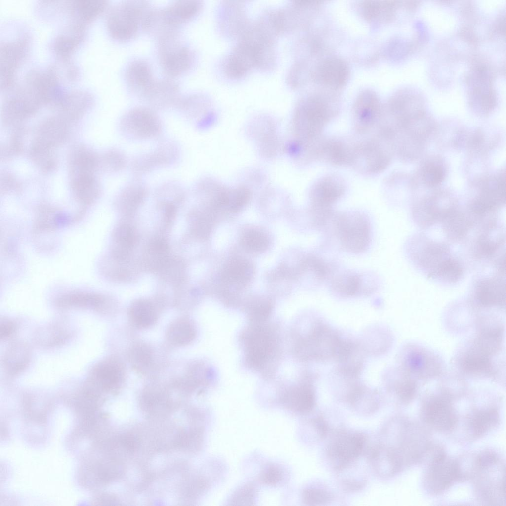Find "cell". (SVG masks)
Listing matches in <instances>:
<instances>
[{"label":"cell","instance_id":"obj_1","mask_svg":"<svg viewBox=\"0 0 506 506\" xmlns=\"http://www.w3.org/2000/svg\"><path fill=\"white\" fill-rule=\"evenodd\" d=\"M475 333L462 342L452 359L457 374L466 378L490 380L502 383L505 361V325L488 323L480 324Z\"/></svg>","mask_w":506,"mask_h":506},{"label":"cell","instance_id":"obj_2","mask_svg":"<svg viewBox=\"0 0 506 506\" xmlns=\"http://www.w3.org/2000/svg\"><path fill=\"white\" fill-rule=\"evenodd\" d=\"M405 246L411 263L430 279L446 286L454 285L463 279L465 264L446 241L420 231L411 236Z\"/></svg>","mask_w":506,"mask_h":506},{"label":"cell","instance_id":"obj_3","mask_svg":"<svg viewBox=\"0 0 506 506\" xmlns=\"http://www.w3.org/2000/svg\"><path fill=\"white\" fill-rule=\"evenodd\" d=\"M323 229H330L341 248L354 254L366 252L372 241L370 220L365 213L359 211L333 212Z\"/></svg>","mask_w":506,"mask_h":506},{"label":"cell","instance_id":"obj_4","mask_svg":"<svg viewBox=\"0 0 506 506\" xmlns=\"http://www.w3.org/2000/svg\"><path fill=\"white\" fill-rule=\"evenodd\" d=\"M151 8L144 1L127 0L116 4L107 15L106 26L109 34L120 42L133 39L140 28L144 30Z\"/></svg>","mask_w":506,"mask_h":506},{"label":"cell","instance_id":"obj_5","mask_svg":"<svg viewBox=\"0 0 506 506\" xmlns=\"http://www.w3.org/2000/svg\"><path fill=\"white\" fill-rule=\"evenodd\" d=\"M400 361V367L422 385L439 379L445 370V362L438 353L417 342L404 345Z\"/></svg>","mask_w":506,"mask_h":506},{"label":"cell","instance_id":"obj_6","mask_svg":"<svg viewBox=\"0 0 506 506\" xmlns=\"http://www.w3.org/2000/svg\"><path fill=\"white\" fill-rule=\"evenodd\" d=\"M253 322L242 335L245 361L250 368L264 370L278 354V337L272 328L263 322Z\"/></svg>","mask_w":506,"mask_h":506},{"label":"cell","instance_id":"obj_7","mask_svg":"<svg viewBox=\"0 0 506 506\" xmlns=\"http://www.w3.org/2000/svg\"><path fill=\"white\" fill-rule=\"evenodd\" d=\"M343 340L330 327L318 324L297 341L296 353L303 360H325L336 358Z\"/></svg>","mask_w":506,"mask_h":506},{"label":"cell","instance_id":"obj_8","mask_svg":"<svg viewBox=\"0 0 506 506\" xmlns=\"http://www.w3.org/2000/svg\"><path fill=\"white\" fill-rule=\"evenodd\" d=\"M505 278L502 273L479 275L472 284L468 299L477 308L505 309Z\"/></svg>","mask_w":506,"mask_h":506},{"label":"cell","instance_id":"obj_9","mask_svg":"<svg viewBox=\"0 0 506 506\" xmlns=\"http://www.w3.org/2000/svg\"><path fill=\"white\" fill-rule=\"evenodd\" d=\"M176 34L159 39V58L161 66L169 77H175L187 72L194 61V55L186 45L179 42Z\"/></svg>","mask_w":506,"mask_h":506},{"label":"cell","instance_id":"obj_10","mask_svg":"<svg viewBox=\"0 0 506 506\" xmlns=\"http://www.w3.org/2000/svg\"><path fill=\"white\" fill-rule=\"evenodd\" d=\"M366 442L362 433L341 431L329 443L326 454L334 468L341 471L362 453Z\"/></svg>","mask_w":506,"mask_h":506},{"label":"cell","instance_id":"obj_11","mask_svg":"<svg viewBox=\"0 0 506 506\" xmlns=\"http://www.w3.org/2000/svg\"><path fill=\"white\" fill-rule=\"evenodd\" d=\"M327 101L320 96L308 97L297 111L300 131L308 139L317 137L332 115Z\"/></svg>","mask_w":506,"mask_h":506},{"label":"cell","instance_id":"obj_12","mask_svg":"<svg viewBox=\"0 0 506 506\" xmlns=\"http://www.w3.org/2000/svg\"><path fill=\"white\" fill-rule=\"evenodd\" d=\"M123 133L129 138L145 140L157 137L161 132L160 118L151 109L139 107L128 111L121 124Z\"/></svg>","mask_w":506,"mask_h":506},{"label":"cell","instance_id":"obj_13","mask_svg":"<svg viewBox=\"0 0 506 506\" xmlns=\"http://www.w3.org/2000/svg\"><path fill=\"white\" fill-rule=\"evenodd\" d=\"M378 284L377 277L373 273L353 270L335 273L330 280L331 291L343 297L370 294Z\"/></svg>","mask_w":506,"mask_h":506},{"label":"cell","instance_id":"obj_14","mask_svg":"<svg viewBox=\"0 0 506 506\" xmlns=\"http://www.w3.org/2000/svg\"><path fill=\"white\" fill-rule=\"evenodd\" d=\"M202 7V1L199 0L174 1L163 8L155 9V24L162 32H177L181 25L197 16Z\"/></svg>","mask_w":506,"mask_h":506},{"label":"cell","instance_id":"obj_15","mask_svg":"<svg viewBox=\"0 0 506 506\" xmlns=\"http://www.w3.org/2000/svg\"><path fill=\"white\" fill-rule=\"evenodd\" d=\"M424 483L431 494H438L458 481L456 460L448 457L443 451L427 463Z\"/></svg>","mask_w":506,"mask_h":506},{"label":"cell","instance_id":"obj_16","mask_svg":"<svg viewBox=\"0 0 506 506\" xmlns=\"http://www.w3.org/2000/svg\"><path fill=\"white\" fill-rule=\"evenodd\" d=\"M27 49L26 39H21L0 45V87H9L13 83L15 69Z\"/></svg>","mask_w":506,"mask_h":506},{"label":"cell","instance_id":"obj_17","mask_svg":"<svg viewBox=\"0 0 506 506\" xmlns=\"http://www.w3.org/2000/svg\"><path fill=\"white\" fill-rule=\"evenodd\" d=\"M380 106L377 95L371 91L361 93L354 105L355 127L359 133L368 131L380 117Z\"/></svg>","mask_w":506,"mask_h":506},{"label":"cell","instance_id":"obj_18","mask_svg":"<svg viewBox=\"0 0 506 506\" xmlns=\"http://www.w3.org/2000/svg\"><path fill=\"white\" fill-rule=\"evenodd\" d=\"M344 192V184L339 177L331 176L322 178L318 181L312 192L313 210L316 211L331 210L332 205Z\"/></svg>","mask_w":506,"mask_h":506},{"label":"cell","instance_id":"obj_19","mask_svg":"<svg viewBox=\"0 0 506 506\" xmlns=\"http://www.w3.org/2000/svg\"><path fill=\"white\" fill-rule=\"evenodd\" d=\"M281 402L288 411L297 414H306L315 405L313 387L308 382L290 386L283 393Z\"/></svg>","mask_w":506,"mask_h":506},{"label":"cell","instance_id":"obj_20","mask_svg":"<svg viewBox=\"0 0 506 506\" xmlns=\"http://www.w3.org/2000/svg\"><path fill=\"white\" fill-rule=\"evenodd\" d=\"M125 77L130 90L143 99L156 80L151 66L142 59H136L130 62L126 69Z\"/></svg>","mask_w":506,"mask_h":506},{"label":"cell","instance_id":"obj_21","mask_svg":"<svg viewBox=\"0 0 506 506\" xmlns=\"http://www.w3.org/2000/svg\"><path fill=\"white\" fill-rule=\"evenodd\" d=\"M122 378L120 366L114 361H106L94 367L85 384L99 393L112 391L120 385Z\"/></svg>","mask_w":506,"mask_h":506},{"label":"cell","instance_id":"obj_22","mask_svg":"<svg viewBox=\"0 0 506 506\" xmlns=\"http://www.w3.org/2000/svg\"><path fill=\"white\" fill-rule=\"evenodd\" d=\"M362 161V168L369 172H378L386 168L389 156L376 141H370L354 148L352 161Z\"/></svg>","mask_w":506,"mask_h":506},{"label":"cell","instance_id":"obj_23","mask_svg":"<svg viewBox=\"0 0 506 506\" xmlns=\"http://www.w3.org/2000/svg\"><path fill=\"white\" fill-rule=\"evenodd\" d=\"M369 456L373 469L380 477H392L403 467L394 452L383 443H379L374 446L371 450Z\"/></svg>","mask_w":506,"mask_h":506},{"label":"cell","instance_id":"obj_24","mask_svg":"<svg viewBox=\"0 0 506 506\" xmlns=\"http://www.w3.org/2000/svg\"><path fill=\"white\" fill-rule=\"evenodd\" d=\"M349 70L346 63L338 57H329L318 65L316 75L324 85L332 89H338L346 83Z\"/></svg>","mask_w":506,"mask_h":506},{"label":"cell","instance_id":"obj_25","mask_svg":"<svg viewBox=\"0 0 506 506\" xmlns=\"http://www.w3.org/2000/svg\"><path fill=\"white\" fill-rule=\"evenodd\" d=\"M179 89L176 82L170 78L156 79L144 99L157 108L177 105L180 99Z\"/></svg>","mask_w":506,"mask_h":506},{"label":"cell","instance_id":"obj_26","mask_svg":"<svg viewBox=\"0 0 506 506\" xmlns=\"http://www.w3.org/2000/svg\"><path fill=\"white\" fill-rule=\"evenodd\" d=\"M85 27V26L73 22L65 31L55 38L51 47L59 58L67 61L83 40Z\"/></svg>","mask_w":506,"mask_h":506},{"label":"cell","instance_id":"obj_27","mask_svg":"<svg viewBox=\"0 0 506 506\" xmlns=\"http://www.w3.org/2000/svg\"><path fill=\"white\" fill-rule=\"evenodd\" d=\"M335 358L339 370L347 377H357L362 369L363 354L359 346L352 342L343 340Z\"/></svg>","mask_w":506,"mask_h":506},{"label":"cell","instance_id":"obj_28","mask_svg":"<svg viewBox=\"0 0 506 506\" xmlns=\"http://www.w3.org/2000/svg\"><path fill=\"white\" fill-rule=\"evenodd\" d=\"M389 388L402 403H409L417 394L421 384L399 367L389 378Z\"/></svg>","mask_w":506,"mask_h":506},{"label":"cell","instance_id":"obj_29","mask_svg":"<svg viewBox=\"0 0 506 506\" xmlns=\"http://www.w3.org/2000/svg\"><path fill=\"white\" fill-rule=\"evenodd\" d=\"M108 2L103 0L73 1L69 6L74 22L85 26L105 10Z\"/></svg>","mask_w":506,"mask_h":506},{"label":"cell","instance_id":"obj_30","mask_svg":"<svg viewBox=\"0 0 506 506\" xmlns=\"http://www.w3.org/2000/svg\"><path fill=\"white\" fill-rule=\"evenodd\" d=\"M346 399L356 410L363 413L373 412L376 410L379 404L377 393L360 384L353 385L351 387Z\"/></svg>","mask_w":506,"mask_h":506},{"label":"cell","instance_id":"obj_31","mask_svg":"<svg viewBox=\"0 0 506 506\" xmlns=\"http://www.w3.org/2000/svg\"><path fill=\"white\" fill-rule=\"evenodd\" d=\"M221 14L220 24L225 31L239 37L246 29L247 23L243 6L238 3L224 4V10Z\"/></svg>","mask_w":506,"mask_h":506},{"label":"cell","instance_id":"obj_32","mask_svg":"<svg viewBox=\"0 0 506 506\" xmlns=\"http://www.w3.org/2000/svg\"><path fill=\"white\" fill-rule=\"evenodd\" d=\"M499 420L498 412L494 408L478 410L469 418V427L472 435L480 437L495 427Z\"/></svg>","mask_w":506,"mask_h":506},{"label":"cell","instance_id":"obj_33","mask_svg":"<svg viewBox=\"0 0 506 506\" xmlns=\"http://www.w3.org/2000/svg\"><path fill=\"white\" fill-rule=\"evenodd\" d=\"M30 358V350L27 345L15 343L7 350L3 358L4 365L9 374L15 375L25 368Z\"/></svg>","mask_w":506,"mask_h":506},{"label":"cell","instance_id":"obj_34","mask_svg":"<svg viewBox=\"0 0 506 506\" xmlns=\"http://www.w3.org/2000/svg\"><path fill=\"white\" fill-rule=\"evenodd\" d=\"M196 331L193 325L183 319L175 320L171 323L167 331V337L172 344L177 346L186 345L195 338Z\"/></svg>","mask_w":506,"mask_h":506},{"label":"cell","instance_id":"obj_35","mask_svg":"<svg viewBox=\"0 0 506 506\" xmlns=\"http://www.w3.org/2000/svg\"><path fill=\"white\" fill-rule=\"evenodd\" d=\"M129 317L134 325L140 328L153 325L157 319V314L152 304L146 300H137L131 305Z\"/></svg>","mask_w":506,"mask_h":506},{"label":"cell","instance_id":"obj_36","mask_svg":"<svg viewBox=\"0 0 506 506\" xmlns=\"http://www.w3.org/2000/svg\"><path fill=\"white\" fill-rule=\"evenodd\" d=\"M36 339L40 344L47 346L58 345L69 337V333L60 326L51 325L39 330Z\"/></svg>","mask_w":506,"mask_h":506},{"label":"cell","instance_id":"obj_37","mask_svg":"<svg viewBox=\"0 0 506 506\" xmlns=\"http://www.w3.org/2000/svg\"><path fill=\"white\" fill-rule=\"evenodd\" d=\"M102 303L101 297L96 295H76L65 297L58 302L63 307H75L97 308Z\"/></svg>","mask_w":506,"mask_h":506},{"label":"cell","instance_id":"obj_38","mask_svg":"<svg viewBox=\"0 0 506 506\" xmlns=\"http://www.w3.org/2000/svg\"><path fill=\"white\" fill-rule=\"evenodd\" d=\"M303 502L307 505H324L330 502L333 495L328 491L318 488H307L302 492Z\"/></svg>","mask_w":506,"mask_h":506},{"label":"cell","instance_id":"obj_39","mask_svg":"<svg viewBox=\"0 0 506 506\" xmlns=\"http://www.w3.org/2000/svg\"><path fill=\"white\" fill-rule=\"evenodd\" d=\"M251 273V268L248 264L236 261L229 265L225 269L224 277L229 281L242 282L249 279Z\"/></svg>","mask_w":506,"mask_h":506},{"label":"cell","instance_id":"obj_40","mask_svg":"<svg viewBox=\"0 0 506 506\" xmlns=\"http://www.w3.org/2000/svg\"><path fill=\"white\" fill-rule=\"evenodd\" d=\"M391 6L388 1H365L362 5V12L365 19L373 20L381 15L383 18V12L387 13Z\"/></svg>","mask_w":506,"mask_h":506},{"label":"cell","instance_id":"obj_41","mask_svg":"<svg viewBox=\"0 0 506 506\" xmlns=\"http://www.w3.org/2000/svg\"><path fill=\"white\" fill-rule=\"evenodd\" d=\"M242 241L246 248L256 252L265 249L268 243V239L265 235L256 231H252L246 234Z\"/></svg>","mask_w":506,"mask_h":506},{"label":"cell","instance_id":"obj_42","mask_svg":"<svg viewBox=\"0 0 506 506\" xmlns=\"http://www.w3.org/2000/svg\"><path fill=\"white\" fill-rule=\"evenodd\" d=\"M283 470L279 466L271 464L263 468L260 474L262 483L270 486H276L280 483L284 478Z\"/></svg>","mask_w":506,"mask_h":506},{"label":"cell","instance_id":"obj_43","mask_svg":"<svg viewBox=\"0 0 506 506\" xmlns=\"http://www.w3.org/2000/svg\"><path fill=\"white\" fill-rule=\"evenodd\" d=\"M444 176V169L441 166L437 164H429L423 170V179L426 184L430 186H435L441 183Z\"/></svg>","mask_w":506,"mask_h":506},{"label":"cell","instance_id":"obj_44","mask_svg":"<svg viewBox=\"0 0 506 506\" xmlns=\"http://www.w3.org/2000/svg\"><path fill=\"white\" fill-rule=\"evenodd\" d=\"M116 237L120 244L130 247L135 241V234L132 229L128 225H122L117 230Z\"/></svg>","mask_w":506,"mask_h":506},{"label":"cell","instance_id":"obj_45","mask_svg":"<svg viewBox=\"0 0 506 506\" xmlns=\"http://www.w3.org/2000/svg\"><path fill=\"white\" fill-rule=\"evenodd\" d=\"M15 325L12 322L4 320L0 324V338L4 339L13 333L15 331Z\"/></svg>","mask_w":506,"mask_h":506},{"label":"cell","instance_id":"obj_46","mask_svg":"<svg viewBox=\"0 0 506 506\" xmlns=\"http://www.w3.org/2000/svg\"><path fill=\"white\" fill-rule=\"evenodd\" d=\"M122 443L127 450H133L138 445V440L132 435H126L122 438Z\"/></svg>","mask_w":506,"mask_h":506},{"label":"cell","instance_id":"obj_47","mask_svg":"<svg viewBox=\"0 0 506 506\" xmlns=\"http://www.w3.org/2000/svg\"><path fill=\"white\" fill-rule=\"evenodd\" d=\"M116 502L115 498L112 496L107 494H102L97 497L93 502L94 504L97 505H112Z\"/></svg>","mask_w":506,"mask_h":506},{"label":"cell","instance_id":"obj_48","mask_svg":"<svg viewBox=\"0 0 506 506\" xmlns=\"http://www.w3.org/2000/svg\"><path fill=\"white\" fill-rule=\"evenodd\" d=\"M176 208L175 205L171 202H167L164 206V213L166 217L168 219L172 218L175 213Z\"/></svg>","mask_w":506,"mask_h":506},{"label":"cell","instance_id":"obj_49","mask_svg":"<svg viewBox=\"0 0 506 506\" xmlns=\"http://www.w3.org/2000/svg\"><path fill=\"white\" fill-rule=\"evenodd\" d=\"M152 248L157 252H163L165 251L167 248V244L166 242L161 239L157 240L152 244Z\"/></svg>","mask_w":506,"mask_h":506}]
</instances>
